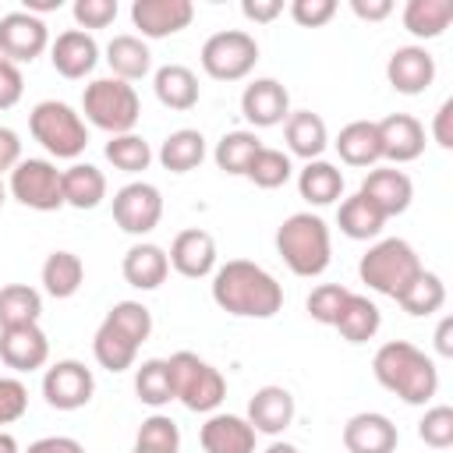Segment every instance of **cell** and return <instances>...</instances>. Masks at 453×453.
<instances>
[{"label":"cell","mask_w":453,"mask_h":453,"mask_svg":"<svg viewBox=\"0 0 453 453\" xmlns=\"http://www.w3.org/2000/svg\"><path fill=\"white\" fill-rule=\"evenodd\" d=\"M50 60H53V71L57 74L78 81V78H85V74L96 71V64H99V42L88 32H81V28H67V32H60L50 42Z\"/></svg>","instance_id":"cell-20"},{"label":"cell","mask_w":453,"mask_h":453,"mask_svg":"<svg viewBox=\"0 0 453 453\" xmlns=\"http://www.w3.org/2000/svg\"><path fill=\"white\" fill-rule=\"evenodd\" d=\"M357 195L368 198V202L389 219V216L407 212V205H411V198H414V184H411V177H407L403 170H396V166H379V170H368V177L361 180Z\"/></svg>","instance_id":"cell-16"},{"label":"cell","mask_w":453,"mask_h":453,"mask_svg":"<svg viewBox=\"0 0 453 453\" xmlns=\"http://www.w3.org/2000/svg\"><path fill=\"white\" fill-rule=\"evenodd\" d=\"M42 290L57 301H67L81 290L85 283V262L74 251H50L42 262Z\"/></svg>","instance_id":"cell-31"},{"label":"cell","mask_w":453,"mask_h":453,"mask_svg":"<svg viewBox=\"0 0 453 453\" xmlns=\"http://www.w3.org/2000/svg\"><path fill=\"white\" fill-rule=\"evenodd\" d=\"M25 92V78L18 71V64H11L7 57H0V110H11Z\"/></svg>","instance_id":"cell-50"},{"label":"cell","mask_w":453,"mask_h":453,"mask_svg":"<svg viewBox=\"0 0 453 453\" xmlns=\"http://www.w3.org/2000/svg\"><path fill=\"white\" fill-rule=\"evenodd\" d=\"M336 152L347 166H375L382 159V145H379V127L375 120H350L347 127H340L336 134Z\"/></svg>","instance_id":"cell-28"},{"label":"cell","mask_w":453,"mask_h":453,"mask_svg":"<svg viewBox=\"0 0 453 453\" xmlns=\"http://www.w3.org/2000/svg\"><path fill=\"white\" fill-rule=\"evenodd\" d=\"M28 131L57 159H78L88 145V127H85L81 113L60 99L35 103L28 113Z\"/></svg>","instance_id":"cell-5"},{"label":"cell","mask_w":453,"mask_h":453,"mask_svg":"<svg viewBox=\"0 0 453 453\" xmlns=\"http://www.w3.org/2000/svg\"><path fill=\"white\" fill-rule=\"evenodd\" d=\"M166 368H170V382H173V400H180L188 411L212 414L223 403L226 379L219 375V368H212L198 354L177 350V354L166 357Z\"/></svg>","instance_id":"cell-7"},{"label":"cell","mask_w":453,"mask_h":453,"mask_svg":"<svg viewBox=\"0 0 453 453\" xmlns=\"http://www.w3.org/2000/svg\"><path fill=\"white\" fill-rule=\"evenodd\" d=\"M50 357V340L39 329V322L0 329V361L14 372H35Z\"/></svg>","instance_id":"cell-18"},{"label":"cell","mask_w":453,"mask_h":453,"mask_svg":"<svg viewBox=\"0 0 453 453\" xmlns=\"http://www.w3.org/2000/svg\"><path fill=\"white\" fill-rule=\"evenodd\" d=\"M42 315V294L28 283H7L0 287V329L39 322Z\"/></svg>","instance_id":"cell-37"},{"label":"cell","mask_w":453,"mask_h":453,"mask_svg":"<svg viewBox=\"0 0 453 453\" xmlns=\"http://www.w3.org/2000/svg\"><path fill=\"white\" fill-rule=\"evenodd\" d=\"M393 301H396L407 315H432V311H439V308L446 304V287H442L439 273L421 269Z\"/></svg>","instance_id":"cell-38"},{"label":"cell","mask_w":453,"mask_h":453,"mask_svg":"<svg viewBox=\"0 0 453 453\" xmlns=\"http://www.w3.org/2000/svg\"><path fill=\"white\" fill-rule=\"evenodd\" d=\"M120 273H124V280H127L131 287H138V290H156V287L166 280V273H170V258H166V251H163L159 244L138 241V244H131V248L124 251Z\"/></svg>","instance_id":"cell-24"},{"label":"cell","mask_w":453,"mask_h":453,"mask_svg":"<svg viewBox=\"0 0 453 453\" xmlns=\"http://www.w3.org/2000/svg\"><path fill=\"white\" fill-rule=\"evenodd\" d=\"M336 226H340L350 241H372V237L382 234L386 216H382L368 198H361V195L354 191L350 198L340 202V209H336Z\"/></svg>","instance_id":"cell-34"},{"label":"cell","mask_w":453,"mask_h":453,"mask_svg":"<svg viewBox=\"0 0 453 453\" xmlns=\"http://www.w3.org/2000/svg\"><path fill=\"white\" fill-rule=\"evenodd\" d=\"M106 64H110L113 78L131 85V81H138V78H145L152 71V53H149L142 35L124 32V35H113L106 42Z\"/></svg>","instance_id":"cell-26"},{"label":"cell","mask_w":453,"mask_h":453,"mask_svg":"<svg viewBox=\"0 0 453 453\" xmlns=\"http://www.w3.org/2000/svg\"><path fill=\"white\" fill-rule=\"evenodd\" d=\"M71 14H74L81 32L85 28H106L117 18V0H74Z\"/></svg>","instance_id":"cell-48"},{"label":"cell","mask_w":453,"mask_h":453,"mask_svg":"<svg viewBox=\"0 0 453 453\" xmlns=\"http://www.w3.org/2000/svg\"><path fill=\"white\" fill-rule=\"evenodd\" d=\"M418 439L432 449H449L453 446V407L435 403L425 411V418L418 421Z\"/></svg>","instance_id":"cell-45"},{"label":"cell","mask_w":453,"mask_h":453,"mask_svg":"<svg viewBox=\"0 0 453 453\" xmlns=\"http://www.w3.org/2000/svg\"><path fill=\"white\" fill-rule=\"evenodd\" d=\"M170 265L188 276V280H202V276H212L216 273V241L209 230L202 226H191V230H180L166 251Z\"/></svg>","instance_id":"cell-17"},{"label":"cell","mask_w":453,"mask_h":453,"mask_svg":"<svg viewBox=\"0 0 453 453\" xmlns=\"http://www.w3.org/2000/svg\"><path fill=\"white\" fill-rule=\"evenodd\" d=\"M81 113L92 127L106 131V134H127L134 131L138 117H142V99L134 92V85L120 81V78H92L81 92Z\"/></svg>","instance_id":"cell-4"},{"label":"cell","mask_w":453,"mask_h":453,"mask_svg":"<svg viewBox=\"0 0 453 453\" xmlns=\"http://www.w3.org/2000/svg\"><path fill=\"white\" fill-rule=\"evenodd\" d=\"M372 372H375L382 389H389L393 396H400L411 407L428 403L435 396V389H439L435 361L425 350H418L414 343H407V340L382 343L375 350V357H372Z\"/></svg>","instance_id":"cell-2"},{"label":"cell","mask_w":453,"mask_h":453,"mask_svg":"<svg viewBox=\"0 0 453 453\" xmlns=\"http://www.w3.org/2000/svg\"><path fill=\"white\" fill-rule=\"evenodd\" d=\"M432 138L442 149H453V99H446L432 117Z\"/></svg>","instance_id":"cell-53"},{"label":"cell","mask_w":453,"mask_h":453,"mask_svg":"<svg viewBox=\"0 0 453 453\" xmlns=\"http://www.w3.org/2000/svg\"><path fill=\"white\" fill-rule=\"evenodd\" d=\"M435 350L442 357H453V319H442L435 329Z\"/></svg>","instance_id":"cell-56"},{"label":"cell","mask_w":453,"mask_h":453,"mask_svg":"<svg viewBox=\"0 0 453 453\" xmlns=\"http://www.w3.org/2000/svg\"><path fill=\"white\" fill-rule=\"evenodd\" d=\"M336 14V0H290V18L301 28H319Z\"/></svg>","instance_id":"cell-49"},{"label":"cell","mask_w":453,"mask_h":453,"mask_svg":"<svg viewBox=\"0 0 453 453\" xmlns=\"http://www.w3.org/2000/svg\"><path fill=\"white\" fill-rule=\"evenodd\" d=\"M11 195L25 205V209H35V212H53L64 205V188H60V170L50 163V159H21L14 170H11V180H7Z\"/></svg>","instance_id":"cell-9"},{"label":"cell","mask_w":453,"mask_h":453,"mask_svg":"<svg viewBox=\"0 0 453 453\" xmlns=\"http://www.w3.org/2000/svg\"><path fill=\"white\" fill-rule=\"evenodd\" d=\"M4 198H7V191H4V180H0V205H4Z\"/></svg>","instance_id":"cell-60"},{"label":"cell","mask_w":453,"mask_h":453,"mask_svg":"<svg viewBox=\"0 0 453 453\" xmlns=\"http://www.w3.org/2000/svg\"><path fill=\"white\" fill-rule=\"evenodd\" d=\"M382 326V315H379V304L368 301L365 294H347L333 329L347 340V343H368Z\"/></svg>","instance_id":"cell-30"},{"label":"cell","mask_w":453,"mask_h":453,"mask_svg":"<svg viewBox=\"0 0 453 453\" xmlns=\"http://www.w3.org/2000/svg\"><path fill=\"white\" fill-rule=\"evenodd\" d=\"M212 301L237 319H273L283 308V287L258 262L230 258L212 273Z\"/></svg>","instance_id":"cell-1"},{"label":"cell","mask_w":453,"mask_h":453,"mask_svg":"<svg viewBox=\"0 0 453 453\" xmlns=\"http://www.w3.org/2000/svg\"><path fill=\"white\" fill-rule=\"evenodd\" d=\"M92 354L106 372H127L134 365V357H138V343L131 336H124L113 322L103 319L96 336H92Z\"/></svg>","instance_id":"cell-36"},{"label":"cell","mask_w":453,"mask_h":453,"mask_svg":"<svg viewBox=\"0 0 453 453\" xmlns=\"http://www.w3.org/2000/svg\"><path fill=\"white\" fill-rule=\"evenodd\" d=\"M350 11L361 21H382L393 14V0H350Z\"/></svg>","instance_id":"cell-55"},{"label":"cell","mask_w":453,"mask_h":453,"mask_svg":"<svg viewBox=\"0 0 453 453\" xmlns=\"http://www.w3.org/2000/svg\"><path fill=\"white\" fill-rule=\"evenodd\" d=\"M386 78L400 96H421L435 81V57L425 46H400L386 60Z\"/></svg>","instance_id":"cell-15"},{"label":"cell","mask_w":453,"mask_h":453,"mask_svg":"<svg viewBox=\"0 0 453 453\" xmlns=\"http://www.w3.org/2000/svg\"><path fill=\"white\" fill-rule=\"evenodd\" d=\"M262 453H301V449H297L294 442H280V439H276V442H269Z\"/></svg>","instance_id":"cell-59"},{"label":"cell","mask_w":453,"mask_h":453,"mask_svg":"<svg viewBox=\"0 0 453 453\" xmlns=\"http://www.w3.org/2000/svg\"><path fill=\"white\" fill-rule=\"evenodd\" d=\"M131 453H145V449H131Z\"/></svg>","instance_id":"cell-61"},{"label":"cell","mask_w":453,"mask_h":453,"mask_svg":"<svg viewBox=\"0 0 453 453\" xmlns=\"http://www.w3.org/2000/svg\"><path fill=\"white\" fill-rule=\"evenodd\" d=\"M195 4L191 0H134L131 4V25L142 32V39H166L191 25Z\"/></svg>","instance_id":"cell-13"},{"label":"cell","mask_w":453,"mask_h":453,"mask_svg":"<svg viewBox=\"0 0 453 453\" xmlns=\"http://www.w3.org/2000/svg\"><path fill=\"white\" fill-rule=\"evenodd\" d=\"M25 453H85V446L78 439H71V435H42Z\"/></svg>","instance_id":"cell-54"},{"label":"cell","mask_w":453,"mask_h":453,"mask_svg":"<svg viewBox=\"0 0 453 453\" xmlns=\"http://www.w3.org/2000/svg\"><path fill=\"white\" fill-rule=\"evenodd\" d=\"M347 287H340V283H322V287H315L311 294H308V315L315 319V322H322V326H333L336 322V315H340V308H343V301H347Z\"/></svg>","instance_id":"cell-46"},{"label":"cell","mask_w":453,"mask_h":453,"mask_svg":"<svg viewBox=\"0 0 453 453\" xmlns=\"http://www.w3.org/2000/svg\"><path fill=\"white\" fill-rule=\"evenodd\" d=\"M258 149H262V142H258L255 131H226V134L216 142L212 159H216V166H219L223 173L244 177V170L251 166V159H255Z\"/></svg>","instance_id":"cell-39"},{"label":"cell","mask_w":453,"mask_h":453,"mask_svg":"<svg viewBox=\"0 0 453 453\" xmlns=\"http://www.w3.org/2000/svg\"><path fill=\"white\" fill-rule=\"evenodd\" d=\"M379 127V145H382V159L389 163H411L425 152V127L418 117L411 113H389L382 120H375Z\"/></svg>","instance_id":"cell-21"},{"label":"cell","mask_w":453,"mask_h":453,"mask_svg":"<svg viewBox=\"0 0 453 453\" xmlns=\"http://www.w3.org/2000/svg\"><path fill=\"white\" fill-rule=\"evenodd\" d=\"M92 393H96V375H92V368H85L74 357L50 365L42 375V396L57 411H78L92 400Z\"/></svg>","instance_id":"cell-11"},{"label":"cell","mask_w":453,"mask_h":453,"mask_svg":"<svg viewBox=\"0 0 453 453\" xmlns=\"http://www.w3.org/2000/svg\"><path fill=\"white\" fill-rule=\"evenodd\" d=\"M421 258L418 251L403 241V237H386V241H375L361 262H357V276L361 283H368L372 290L386 294V297H396L418 273H421Z\"/></svg>","instance_id":"cell-6"},{"label":"cell","mask_w":453,"mask_h":453,"mask_svg":"<svg viewBox=\"0 0 453 453\" xmlns=\"http://www.w3.org/2000/svg\"><path fill=\"white\" fill-rule=\"evenodd\" d=\"M294 421V396L283 386H262L248 400V425L262 435H280Z\"/></svg>","instance_id":"cell-23"},{"label":"cell","mask_w":453,"mask_h":453,"mask_svg":"<svg viewBox=\"0 0 453 453\" xmlns=\"http://www.w3.org/2000/svg\"><path fill=\"white\" fill-rule=\"evenodd\" d=\"M28 411V389L21 379H11V375H0V428L4 425H14L21 414Z\"/></svg>","instance_id":"cell-47"},{"label":"cell","mask_w":453,"mask_h":453,"mask_svg":"<svg viewBox=\"0 0 453 453\" xmlns=\"http://www.w3.org/2000/svg\"><path fill=\"white\" fill-rule=\"evenodd\" d=\"M255 428L241 414H209L198 442L205 453H255Z\"/></svg>","instance_id":"cell-22"},{"label":"cell","mask_w":453,"mask_h":453,"mask_svg":"<svg viewBox=\"0 0 453 453\" xmlns=\"http://www.w3.org/2000/svg\"><path fill=\"white\" fill-rule=\"evenodd\" d=\"M50 46V28L28 11H7L0 18V57L11 64H32Z\"/></svg>","instance_id":"cell-12"},{"label":"cell","mask_w":453,"mask_h":453,"mask_svg":"<svg viewBox=\"0 0 453 453\" xmlns=\"http://www.w3.org/2000/svg\"><path fill=\"white\" fill-rule=\"evenodd\" d=\"M276 251L294 276H304V280L322 276L329 269V258H333V241H329L326 219L315 212L287 216L276 230Z\"/></svg>","instance_id":"cell-3"},{"label":"cell","mask_w":453,"mask_h":453,"mask_svg":"<svg viewBox=\"0 0 453 453\" xmlns=\"http://www.w3.org/2000/svg\"><path fill=\"white\" fill-rule=\"evenodd\" d=\"M400 442L396 425L379 411H361L343 425V449L347 453H393Z\"/></svg>","instance_id":"cell-19"},{"label":"cell","mask_w":453,"mask_h":453,"mask_svg":"<svg viewBox=\"0 0 453 453\" xmlns=\"http://www.w3.org/2000/svg\"><path fill=\"white\" fill-rule=\"evenodd\" d=\"M60 188H64V205L71 209H96L106 198V177L92 163H71L60 170Z\"/></svg>","instance_id":"cell-29"},{"label":"cell","mask_w":453,"mask_h":453,"mask_svg":"<svg viewBox=\"0 0 453 453\" xmlns=\"http://www.w3.org/2000/svg\"><path fill=\"white\" fill-rule=\"evenodd\" d=\"M106 322H113L124 336H131L138 347L152 336V311L142 304V301H117L110 311H106Z\"/></svg>","instance_id":"cell-44"},{"label":"cell","mask_w":453,"mask_h":453,"mask_svg":"<svg viewBox=\"0 0 453 453\" xmlns=\"http://www.w3.org/2000/svg\"><path fill=\"white\" fill-rule=\"evenodd\" d=\"M106 159L117 166V170H124V173H142V170H149V163H152V149H149V142L142 138V134H134V131H127V134H110V142H106Z\"/></svg>","instance_id":"cell-42"},{"label":"cell","mask_w":453,"mask_h":453,"mask_svg":"<svg viewBox=\"0 0 453 453\" xmlns=\"http://www.w3.org/2000/svg\"><path fill=\"white\" fill-rule=\"evenodd\" d=\"M205 159V138L202 131L195 127H180V131H170L159 145V163L170 170V173H188L195 166H202Z\"/></svg>","instance_id":"cell-32"},{"label":"cell","mask_w":453,"mask_h":453,"mask_svg":"<svg viewBox=\"0 0 453 453\" xmlns=\"http://www.w3.org/2000/svg\"><path fill=\"white\" fill-rule=\"evenodd\" d=\"M241 113L255 127H276L290 117V92L276 78H255L241 92Z\"/></svg>","instance_id":"cell-14"},{"label":"cell","mask_w":453,"mask_h":453,"mask_svg":"<svg viewBox=\"0 0 453 453\" xmlns=\"http://www.w3.org/2000/svg\"><path fill=\"white\" fill-rule=\"evenodd\" d=\"M453 21L449 0H407L403 7V28L414 39H439Z\"/></svg>","instance_id":"cell-35"},{"label":"cell","mask_w":453,"mask_h":453,"mask_svg":"<svg viewBox=\"0 0 453 453\" xmlns=\"http://www.w3.org/2000/svg\"><path fill=\"white\" fill-rule=\"evenodd\" d=\"M283 138H287V149L301 159H322L326 145H329V131H326V120L311 110H290V117L283 120Z\"/></svg>","instance_id":"cell-25"},{"label":"cell","mask_w":453,"mask_h":453,"mask_svg":"<svg viewBox=\"0 0 453 453\" xmlns=\"http://www.w3.org/2000/svg\"><path fill=\"white\" fill-rule=\"evenodd\" d=\"M159 219H163V195H159L156 184L131 180L113 195V223L124 234L145 237V234H152L159 226Z\"/></svg>","instance_id":"cell-10"},{"label":"cell","mask_w":453,"mask_h":453,"mask_svg":"<svg viewBox=\"0 0 453 453\" xmlns=\"http://www.w3.org/2000/svg\"><path fill=\"white\" fill-rule=\"evenodd\" d=\"M0 453H21L18 449V439L11 432H4V428H0Z\"/></svg>","instance_id":"cell-58"},{"label":"cell","mask_w":453,"mask_h":453,"mask_svg":"<svg viewBox=\"0 0 453 453\" xmlns=\"http://www.w3.org/2000/svg\"><path fill=\"white\" fill-rule=\"evenodd\" d=\"M241 14L255 25H265L283 14V0H241Z\"/></svg>","instance_id":"cell-52"},{"label":"cell","mask_w":453,"mask_h":453,"mask_svg":"<svg viewBox=\"0 0 453 453\" xmlns=\"http://www.w3.org/2000/svg\"><path fill=\"white\" fill-rule=\"evenodd\" d=\"M60 7V0H25V7L21 11H28V14H46V11H57Z\"/></svg>","instance_id":"cell-57"},{"label":"cell","mask_w":453,"mask_h":453,"mask_svg":"<svg viewBox=\"0 0 453 453\" xmlns=\"http://www.w3.org/2000/svg\"><path fill=\"white\" fill-rule=\"evenodd\" d=\"M152 88H156V99L166 106V110H191L202 96L198 88V74L184 64H163L156 74H152Z\"/></svg>","instance_id":"cell-27"},{"label":"cell","mask_w":453,"mask_h":453,"mask_svg":"<svg viewBox=\"0 0 453 453\" xmlns=\"http://www.w3.org/2000/svg\"><path fill=\"white\" fill-rule=\"evenodd\" d=\"M134 449H145V453H177L180 449V428H177V421L166 418V414L145 418L138 425Z\"/></svg>","instance_id":"cell-43"},{"label":"cell","mask_w":453,"mask_h":453,"mask_svg":"<svg viewBox=\"0 0 453 453\" xmlns=\"http://www.w3.org/2000/svg\"><path fill=\"white\" fill-rule=\"evenodd\" d=\"M258 64V42L244 28H223L212 32L202 42V71L216 81H241Z\"/></svg>","instance_id":"cell-8"},{"label":"cell","mask_w":453,"mask_h":453,"mask_svg":"<svg viewBox=\"0 0 453 453\" xmlns=\"http://www.w3.org/2000/svg\"><path fill=\"white\" fill-rule=\"evenodd\" d=\"M297 191L311 205H333L343 195V173L326 159H311L297 173Z\"/></svg>","instance_id":"cell-33"},{"label":"cell","mask_w":453,"mask_h":453,"mask_svg":"<svg viewBox=\"0 0 453 453\" xmlns=\"http://www.w3.org/2000/svg\"><path fill=\"white\" fill-rule=\"evenodd\" d=\"M21 163V138L14 127L0 124V173H11Z\"/></svg>","instance_id":"cell-51"},{"label":"cell","mask_w":453,"mask_h":453,"mask_svg":"<svg viewBox=\"0 0 453 453\" xmlns=\"http://www.w3.org/2000/svg\"><path fill=\"white\" fill-rule=\"evenodd\" d=\"M290 173H294L290 156H287L283 149H269V145H262V149L255 152L251 166L244 170V177H248L255 188H265V191L283 188V184L290 180Z\"/></svg>","instance_id":"cell-41"},{"label":"cell","mask_w":453,"mask_h":453,"mask_svg":"<svg viewBox=\"0 0 453 453\" xmlns=\"http://www.w3.org/2000/svg\"><path fill=\"white\" fill-rule=\"evenodd\" d=\"M134 393L149 407H163V403L173 400V382H170L166 357H149V361L138 365V372H134Z\"/></svg>","instance_id":"cell-40"}]
</instances>
